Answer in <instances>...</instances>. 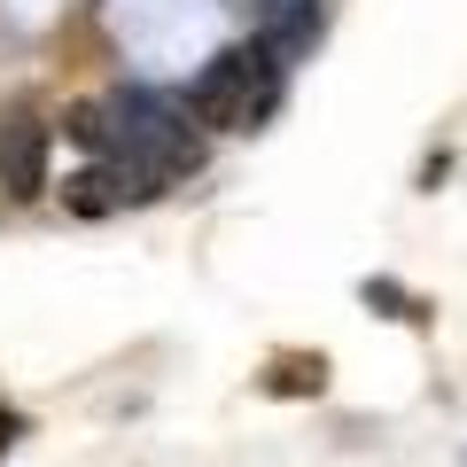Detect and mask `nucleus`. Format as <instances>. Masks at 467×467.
Instances as JSON below:
<instances>
[{"mask_svg":"<svg viewBox=\"0 0 467 467\" xmlns=\"http://www.w3.org/2000/svg\"><path fill=\"white\" fill-rule=\"evenodd\" d=\"M109 117H117V149L109 156L140 164L149 180H180V171L202 164L195 133H187V117H195L187 101H164V94H149V86H125V94H109Z\"/></svg>","mask_w":467,"mask_h":467,"instance_id":"f03ea898","label":"nucleus"},{"mask_svg":"<svg viewBox=\"0 0 467 467\" xmlns=\"http://www.w3.org/2000/svg\"><path fill=\"white\" fill-rule=\"evenodd\" d=\"M273 101H281V55H273L265 39L218 47L211 63L195 70V86H187V109H195L202 133H250V125L273 117Z\"/></svg>","mask_w":467,"mask_h":467,"instance_id":"f257e3e1","label":"nucleus"},{"mask_svg":"<svg viewBox=\"0 0 467 467\" xmlns=\"http://www.w3.org/2000/svg\"><path fill=\"white\" fill-rule=\"evenodd\" d=\"M319 382H327V367H319V358H312V367H304V358H288V367L273 374V389H281V398H296V389H319Z\"/></svg>","mask_w":467,"mask_h":467,"instance_id":"39448f33","label":"nucleus"},{"mask_svg":"<svg viewBox=\"0 0 467 467\" xmlns=\"http://www.w3.org/2000/svg\"><path fill=\"white\" fill-rule=\"evenodd\" d=\"M47 149H55V133L32 109L0 117V195L8 202H39L47 195Z\"/></svg>","mask_w":467,"mask_h":467,"instance_id":"7ed1b4c3","label":"nucleus"},{"mask_svg":"<svg viewBox=\"0 0 467 467\" xmlns=\"http://www.w3.org/2000/svg\"><path fill=\"white\" fill-rule=\"evenodd\" d=\"M164 180H149L140 164H125V156H94L86 171H70L63 180V202L78 218H109V211H125V202H149Z\"/></svg>","mask_w":467,"mask_h":467,"instance_id":"20e7f679","label":"nucleus"},{"mask_svg":"<svg viewBox=\"0 0 467 467\" xmlns=\"http://www.w3.org/2000/svg\"><path fill=\"white\" fill-rule=\"evenodd\" d=\"M8 444H16V420H0V451H8Z\"/></svg>","mask_w":467,"mask_h":467,"instance_id":"423d86ee","label":"nucleus"}]
</instances>
